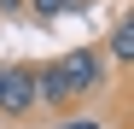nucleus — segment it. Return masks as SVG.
I'll return each instance as SVG.
<instances>
[{"mask_svg":"<svg viewBox=\"0 0 134 129\" xmlns=\"http://www.w3.org/2000/svg\"><path fill=\"white\" fill-rule=\"evenodd\" d=\"M64 12H76V0H29V18H41V24H53Z\"/></svg>","mask_w":134,"mask_h":129,"instance_id":"nucleus-5","label":"nucleus"},{"mask_svg":"<svg viewBox=\"0 0 134 129\" xmlns=\"http://www.w3.org/2000/svg\"><path fill=\"white\" fill-rule=\"evenodd\" d=\"M35 106H41V94H35V64H24V59L0 64V117H29Z\"/></svg>","mask_w":134,"mask_h":129,"instance_id":"nucleus-2","label":"nucleus"},{"mask_svg":"<svg viewBox=\"0 0 134 129\" xmlns=\"http://www.w3.org/2000/svg\"><path fill=\"white\" fill-rule=\"evenodd\" d=\"M87 6H93V0H76V12H87Z\"/></svg>","mask_w":134,"mask_h":129,"instance_id":"nucleus-8","label":"nucleus"},{"mask_svg":"<svg viewBox=\"0 0 134 129\" xmlns=\"http://www.w3.org/2000/svg\"><path fill=\"white\" fill-rule=\"evenodd\" d=\"M64 129H99L93 117H64Z\"/></svg>","mask_w":134,"mask_h":129,"instance_id":"nucleus-7","label":"nucleus"},{"mask_svg":"<svg viewBox=\"0 0 134 129\" xmlns=\"http://www.w3.org/2000/svg\"><path fill=\"white\" fill-rule=\"evenodd\" d=\"M105 53H111V64L134 71V12H122V18H117V29L105 35Z\"/></svg>","mask_w":134,"mask_h":129,"instance_id":"nucleus-4","label":"nucleus"},{"mask_svg":"<svg viewBox=\"0 0 134 129\" xmlns=\"http://www.w3.org/2000/svg\"><path fill=\"white\" fill-rule=\"evenodd\" d=\"M35 94H41V106H47V112H70V106H76L53 59H47V64H35Z\"/></svg>","mask_w":134,"mask_h":129,"instance_id":"nucleus-3","label":"nucleus"},{"mask_svg":"<svg viewBox=\"0 0 134 129\" xmlns=\"http://www.w3.org/2000/svg\"><path fill=\"white\" fill-rule=\"evenodd\" d=\"M53 64H58L70 100H93V94L105 88V64H111V53H105V41H99V47H70V53H58Z\"/></svg>","mask_w":134,"mask_h":129,"instance_id":"nucleus-1","label":"nucleus"},{"mask_svg":"<svg viewBox=\"0 0 134 129\" xmlns=\"http://www.w3.org/2000/svg\"><path fill=\"white\" fill-rule=\"evenodd\" d=\"M29 12V0H0V18H24Z\"/></svg>","mask_w":134,"mask_h":129,"instance_id":"nucleus-6","label":"nucleus"}]
</instances>
